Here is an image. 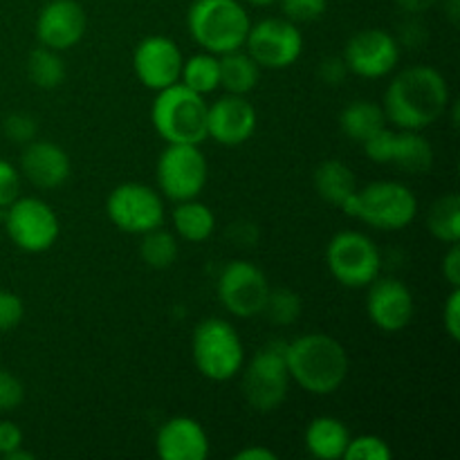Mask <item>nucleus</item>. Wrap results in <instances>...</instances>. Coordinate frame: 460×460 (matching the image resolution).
I'll return each mask as SVG.
<instances>
[{
  "label": "nucleus",
  "mask_w": 460,
  "mask_h": 460,
  "mask_svg": "<svg viewBox=\"0 0 460 460\" xmlns=\"http://www.w3.org/2000/svg\"><path fill=\"white\" fill-rule=\"evenodd\" d=\"M452 103L447 79L431 66H411L391 79L385 115L402 130H422L447 115Z\"/></svg>",
  "instance_id": "nucleus-1"
},
{
  "label": "nucleus",
  "mask_w": 460,
  "mask_h": 460,
  "mask_svg": "<svg viewBox=\"0 0 460 460\" xmlns=\"http://www.w3.org/2000/svg\"><path fill=\"white\" fill-rule=\"evenodd\" d=\"M292 382L305 394L331 395L349 376V353L326 332H305L283 346Z\"/></svg>",
  "instance_id": "nucleus-2"
},
{
  "label": "nucleus",
  "mask_w": 460,
  "mask_h": 460,
  "mask_svg": "<svg viewBox=\"0 0 460 460\" xmlns=\"http://www.w3.org/2000/svg\"><path fill=\"white\" fill-rule=\"evenodd\" d=\"M252 21L241 0H193L187 30L205 52L227 54L245 48Z\"/></svg>",
  "instance_id": "nucleus-3"
},
{
  "label": "nucleus",
  "mask_w": 460,
  "mask_h": 460,
  "mask_svg": "<svg viewBox=\"0 0 460 460\" xmlns=\"http://www.w3.org/2000/svg\"><path fill=\"white\" fill-rule=\"evenodd\" d=\"M346 216L362 220L376 229L398 232L409 227L418 216V198L411 189L394 180H380L368 187L358 189L341 205Z\"/></svg>",
  "instance_id": "nucleus-4"
},
{
  "label": "nucleus",
  "mask_w": 460,
  "mask_h": 460,
  "mask_svg": "<svg viewBox=\"0 0 460 460\" xmlns=\"http://www.w3.org/2000/svg\"><path fill=\"white\" fill-rule=\"evenodd\" d=\"M207 102L184 84L160 90L151 119L166 144H202L207 139Z\"/></svg>",
  "instance_id": "nucleus-5"
},
{
  "label": "nucleus",
  "mask_w": 460,
  "mask_h": 460,
  "mask_svg": "<svg viewBox=\"0 0 460 460\" xmlns=\"http://www.w3.org/2000/svg\"><path fill=\"white\" fill-rule=\"evenodd\" d=\"M191 355L196 368L211 382H227L241 373L245 364V346L229 322L209 317L200 322L191 337Z\"/></svg>",
  "instance_id": "nucleus-6"
},
{
  "label": "nucleus",
  "mask_w": 460,
  "mask_h": 460,
  "mask_svg": "<svg viewBox=\"0 0 460 460\" xmlns=\"http://www.w3.org/2000/svg\"><path fill=\"white\" fill-rule=\"evenodd\" d=\"M245 367V364H243ZM243 371V395L254 411H277L290 391V371L281 344H270L250 359Z\"/></svg>",
  "instance_id": "nucleus-7"
},
{
  "label": "nucleus",
  "mask_w": 460,
  "mask_h": 460,
  "mask_svg": "<svg viewBox=\"0 0 460 460\" xmlns=\"http://www.w3.org/2000/svg\"><path fill=\"white\" fill-rule=\"evenodd\" d=\"M326 265L341 286L368 288L380 277L382 256L367 234L340 232L328 243Z\"/></svg>",
  "instance_id": "nucleus-8"
},
{
  "label": "nucleus",
  "mask_w": 460,
  "mask_h": 460,
  "mask_svg": "<svg viewBox=\"0 0 460 460\" xmlns=\"http://www.w3.org/2000/svg\"><path fill=\"white\" fill-rule=\"evenodd\" d=\"M207 178L209 166L200 144H166L157 160V184L169 200H193L205 191Z\"/></svg>",
  "instance_id": "nucleus-9"
},
{
  "label": "nucleus",
  "mask_w": 460,
  "mask_h": 460,
  "mask_svg": "<svg viewBox=\"0 0 460 460\" xmlns=\"http://www.w3.org/2000/svg\"><path fill=\"white\" fill-rule=\"evenodd\" d=\"M4 232L27 254L48 252L61 234L58 216L40 198H21L4 207Z\"/></svg>",
  "instance_id": "nucleus-10"
},
{
  "label": "nucleus",
  "mask_w": 460,
  "mask_h": 460,
  "mask_svg": "<svg viewBox=\"0 0 460 460\" xmlns=\"http://www.w3.org/2000/svg\"><path fill=\"white\" fill-rule=\"evenodd\" d=\"M106 214L119 232L142 234L162 227L164 223V202L160 193L148 184L124 182L111 191L106 200Z\"/></svg>",
  "instance_id": "nucleus-11"
},
{
  "label": "nucleus",
  "mask_w": 460,
  "mask_h": 460,
  "mask_svg": "<svg viewBox=\"0 0 460 460\" xmlns=\"http://www.w3.org/2000/svg\"><path fill=\"white\" fill-rule=\"evenodd\" d=\"M247 54L265 70L290 67L304 52V36L296 22L286 16L263 18L254 22L245 39Z\"/></svg>",
  "instance_id": "nucleus-12"
},
{
  "label": "nucleus",
  "mask_w": 460,
  "mask_h": 460,
  "mask_svg": "<svg viewBox=\"0 0 460 460\" xmlns=\"http://www.w3.org/2000/svg\"><path fill=\"white\" fill-rule=\"evenodd\" d=\"M218 299L234 317L252 319L265 310L270 296V281L261 268L250 261H232L218 277Z\"/></svg>",
  "instance_id": "nucleus-13"
},
{
  "label": "nucleus",
  "mask_w": 460,
  "mask_h": 460,
  "mask_svg": "<svg viewBox=\"0 0 460 460\" xmlns=\"http://www.w3.org/2000/svg\"><path fill=\"white\" fill-rule=\"evenodd\" d=\"M341 58L353 75L362 79H382L398 66L400 43L386 30L368 27L350 36Z\"/></svg>",
  "instance_id": "nucleus-14"
},
{
  "label": "nucleus",
  "mask_w": 460,
  "mask_h": 460,
  "mask_svg": "<svg viewBox=\"0 0 460 460\" xmlns=\"http://www.w3.org/2000/svg\"><path fill=\"white\" fill-rule=\"evenodd\" d=\"M182 52L169 36H146L139 40L133 54V67L137 79L148 90H164L178 84L182 72Z\"/></svg>",
  "instance_id": "nucleus-15"
},
{
  "label": "nucleus",
  "mask_w": 460,
  "mask_h": 460,
  "mask_svg": "<svg viewBox=\"0 0 460 460\" xmlns=\"http://www.w3.org/2000/svg\"><path fill=\"white\" fill-rule=\"evenodd\" d=\"M368 319L385 332H400L413 322L416 301L411 290L394 277H377L368 286Z\"/></svg>",
  "instance_id": "nucleus-16"
},
{
  "label": "nucleus",
  "mask_w": 460,
  "mask_h": 460,
  "mask_svg": "<svg viewBox=\"0 0 460 460\" xmlns=\"http://www.w3.org/2000/svg\"><path fill=\"white\" fill-rule=\"evenodd\" d=\"M88 30V18L76 0H49L40 7L36 18V39L45 48L57 52L79 43Z\"/></svg>",
  "instance_id": "nucleus-17"
},
{
  "label": "nucleus",
  "mask_w": 460,
  "mask_h": 460,
  "mask_svg": "<svg viewBox=\"0 0 460 460\" xmlns=\"http://www.w3.org/2000/svg\"><path fill=\"white\" fill-rule=\"evenodd\" d=\"M256 111L245 94H225L207 108V137L223 146H241L254 135Z\"/></svg>",
  "instance_id": "nucleus-18"
},
{
  "label": "nucleus",
  "mask_w": 460,
  "mask_h": 460,
  "mask_svg": "<svg viewBox=\"0 0 460 460\" xmlns=\"http://www.w3.org/2000/svg\"><path fill=\"white\" fill-rule=\"evenodd\" d=\"M70 155L48 139H31L21 153V173L36 189H57L70 178Z\"/></svg>",
  "instance_id": "nucleus-19"
},
{
  "label": "nucleus",
  "mask_w": 460,
  "mask_h": 460,
  "mask_svg": "<svg viewBox=\"0 0 460 460\" xmlns=\"http://www.w3.org/2000/svg\"><path fill=\"white\" fill-rule=\"evenodd\" d=\"M155 449L162 460H205L209 456V436L193 418L175 416L157 431Z\"/></svg>",
  "instance_id": "nucleus-20"
},
{
  "label": "nucleus",
  "mask_w": 460,
  "mask_h": 460,
  "mask_svg": "<svg viewBox=\"0 0 460 460\" xmlns=\"http://www.w3.org/2000/svg\"><path fill=\"white\" fill-rule=\"evenodd\" d=\"M350 431L341 420L332 416H319L305 429V449L313 458L337 460L344 458Z\"/></svg>",
  "instance_id": "nucleus-21"
},
{
  "label": "nucleus",
  "mask_w": 460,
  "mask_h": 460,
  "mask_svg": "<svg viewBox=\"0 0 460 460\" xmlns=\"http://www.w3.org/2000/svg\"><path fill=\"white\" fill-rule=\"evenodd\" d=\"M389 164H395L407 173H429L434 166V148H431L429 139L422 137L420 130L394 133Z\"/></svg>",
  "instance_id": "nucleus-22"
},
{
  "label": "nucleus",
  "mask_w": 460,
  "mask_h": 460,
  "mask_svg": "<svg viewBox=\"0 0 460 460\" xmlns=\"http://www.w3.org/2000/svg\"><path fill=\"white\" fill-rule=\"evenodd\" d=\"M314 189L319 196L331 205L341 207L355 191H358V180L349 164L341 160H326L314 169L313 175Z\"/></svg>",
  "instance_id": "nucleus-23"
},
{
  "label": "nucleus",
  "mask_w": 460,
  "mask_h": 460,
  "mask_svg": "<svg viewBox=\"0 0 460 460\" xmlns=\"http://www.w3.org/2000/svg\"><path fill=\"white\" fill-rule=\"evenodd\" d=\"M386 126L385 108L368 99H358L349 103L340 115V128L350 142L364 144L371 135L382 130Z\"/></svg>",
  "instance_id": "nucleus-24"
},
{
  "label": "nucleus",
  "mask_w": 460,
  "mask_h": 460,
  "mask_svg": "<svg viewBox=\"0 0 460 460\" xmlns=\"http://www.w3.org/2000/svg\"><path fill=\"white\" fill-rule=\"evenodd\" d=\"M220 88L229 94H250L261 79V66L247 52L220 54Z\"/></svg>",
  "instance_id": "nucleus-25"
},
{
  "label": "nucleus",
  "mask_w": 460,
  "mask_h": 460,
  "mask_svg": "<svg viewBox=\"0 0 460 460\" xmlns=\"http://www.w3.org/2000/svg\"><path fill=\"white\" fill-rule=\"evenodd\" d=\"M173 229L180 238L189 243H202L214 234L216 216L207 205L193 200L178 202L173 209Z\"/></svg>",
  "instance_id": "nucleus-26"
},
{
  "label": "nucleus",
  "mask_w": 460,
  "mask_h": 460,
  "mask_svg": "<svg viewBox=\"0 0 460 460\" xmlns=\"http://www.w3.org/2000/svg\"><path fill=\"white\" fill-rule=\"evenodd\" d=\"M180 84H184L189 90L202 94V97L220 88V61L216 58V54H193L191 58L182 61Z\"/></svg>",
  "instance_id": "nucleus-27"
},
{
  "label": "nucleus",
  "mask_w": 460,
  "mask_h": 460,
  "mask_svg": "<svg viewBox=\"0 0 460 460\" xmlns=\"http://www.w3.org/2000/svg\"><path fill=\"white\" fill-rule=\"evenodd\" d=\"M427 227L440 243L454 245L460 241V198L456 193H447L429 207Z\"/></svg>",
  "instance_id": "nucleus-28"
},
{
  "label": "nucleus",
  "mask_w": 460,
  "mask_h": 460,
  "mask_svg": "<svg viewBox=\"0 0 460 460\" xmlns=\"http://www.w3.org/2000/svg\"><path fill=\"white\" fill-rule=\"evenodd\" d=\"M27 75L36 88L54 90L66 79V63L57 49L40 45L27 58Z\"/></svg>",
  "instance_id": "nucleus-29"
},
{
  "label": "nucleus",
  "mask_w": 460,
  "mask_h": 460,
  "mask_svg": "<svg viewBox=\"0 0 460 460\" xmlns=\"http://www.w3.org/2000/svg\"><path fill=\"white\" fill-rule=\"evenodd\" d=\"M178 238L166 229L155 227L151 232L142 234V243H139V256L144 263L153 270H166L175 263L178 259Z\"/></svg>",
  "instance_id": "nucleus-30"
},
{
  "label": "nucleus",
  "mask_w": 460,
  "mask_h": 460,
  "mask_svg": "<svg viewBox=\"0 0 460 460\" xmlns=\"http://www.w3.org/2000/svg\"><path fill=\"white\" fill-rule=\"evenodd\" d=\"M263 313H268L270 322L277 323V326H290L301 314V296L295 290H288V288L270 290Z\"/></svg>",
  "instance_id": "nucleus-31"
},
{
  "label": "nucleus",
  "mask_w": 460,
  "mask_h": 460,
  "mask_svg": "<svg viewBox=\"0 0 460 460\" xmlns=\"http://www.w3.org/2000/svg\"><path fill=\"white\" fill-rule=\"evenodd\" d=\"M394 452H391L389 443L380 436L362 434V436H350L349 447L344 452V460H391Z\"/></svg>",
  "instance_id": "nucleus-32"
},
{
  "label": "nucleus",
  "mask_w": 460,
  "mask_h": 460,
  "mask_svg": "<svg viewBox=\"0 0 460 460\" xmlns=\"http://www.w3.org/2000/svg\"><path fill=\"white\" fill-rule=\"evenodd\" d=\"M281 12L292 22H314L326 13L328 0H279Z\"/></svg>",
  "instance_id": "nucleus-33"
},
{
  "label": "nucleus",
  "mask_w": 460,
  "mask_h": 460,
  "mask_svg": "<svg viewBox=\"0 0 460 460\" xmlns=\"http://www.w3.org/2000/svg\"><path fill=\"white\" fill-rule=\"evenodd\" d=\"M3 128L12 142L22 144V146L36 139V133H39V124L30 112H12V115L4 117Z\"/></svg>",
  "instance_id": "nucleus-34"
},
{
  "label": "nucleus",
  "mask_w": 460,
  "mask_h": 460,
  "mask_svg": "<svg viewBox=\"0 0 460 460\" xmlns=\"http://www.w3.org/2000/svg\"><path fill=\"white\" fill-rule=\"evenodd\" d=\"M22 400H25L22 382L9 371L0 368V413L13 411V409L21 407Z\"/></svg>",
  "instance_id": "nucleus-35"
},
{
  "label": "nucleus",
  "mask_w": 460,
  "mask_h": 460,
  "mask_svg": "<svg viewBox=\"0 0 460 460\" xmlns=\"http://www.w3.org/2000/svg\"><path fill=\"white\" fill-rule=\"evenodd\" d=\"M25 317V304L16 292L0 290V332L12 331Z\"/></svg>",
  "instance_id": "nucleus-36"
},
{
  "label": "nucleus",
  "mask_w": 460,
  "mask_h": 460,
  "mask_svg": "<svg viewBox=\"0 0 460 460\" xmlns=\"http://www.w3.org/2000/svg\"><path fill=\"white\" fill-rule=\"evenodd\" d=\"M18 196H21V173L16 166L0 157V209L12 205Z\"/></svg>",
  "instance_id": "nucleus-37"
},
{
  "label": "nucleus",
  "mask_w": 460,
  "mask_h": 460,
  "mask_svg": "<svg viewBox=\"0 0 460 460\" xmlns=\"http://www.w3.org/2000/svg\"><path fill=\"white\" fill-rule=\"evenodd\" d=\"M443 326L454 341L460 340V288H452L443 305Z\"/></svg>",
  "instance_id": "nucleus-38"
},
{
  "label": "nucleus",
  "mask_w": 460,
  "mask_h": 460,
  "mask_svg": "<svg viewBox=\"0 0 460 460\" xmlns=\"http://www.w3.org/2000/svg\"><path fill=\"white\" fill-rule=\"evenodd\" d=\"M22 447V429L16 422H0V456H7L13 449Z\"/></svg>",
  "instance_id": "nucleus-39"
},
{
  "label": "nucleus",
  "mask_w": 460,
  "mask_h": 460,
  "mask_svg": "<svg viewBox=\"0 0 460 460\" xmlns=\"http://www.w3.org/2000/svg\"><path fill=\"white\" fill-rule=\"evenodd\" d=\"M346 75H349V67H346L344 58H323L322 67H319V76L328 85H340L346 79Z\"/></svg>",
  "instance_id": "nucleus-40"
},
{
  "label": "nucleus",
  "mask_w": 460,
  "mask_h": 460,
  "mask_svg": "<svg viewBox=\"0 0 460 460\" xmlns=\"http://www.w3.org/2000/svg\"><path fill=\"white\" fill-rule=\"evenodd\" d=\"M443 277L452 288H460V247L458 243L449 245V252L443 256Z\"/></svg>",
  "instance_id": "nucleus-41"
},
{
  "label": "nucleus",
  "mask_w": 460,
  "mask_h": 460,
  "mask_svg": "<svg viewBox=\"0 0 460 460\" xmlns=\"http://www.w3.org/2000/svg\"><path fill=\"white\" fill-rule=\"evenodd\" d=\"M395 4H398L404 13L418 16V13H425L429 12V9H434L436 4H440V0H395Z\"/></svg>",
  "instance_id": "nucleus-42"
},
{
  "label": "nucleus",
  "mask_w": 460,
  "mask_h": 460,
  "mask_svg": "<svg viewBox=\"0 0 460 460\" xmlns=\"http://www.w3.org/2000/svg\"><path fill=\"white\" fill-rule=\"evenodd\" d=\"M234 460H277V454L268 447H261V445H252V447L236 452Z\"/></svg>",
  "instance_id": "nucleus-43"
},
{
  "label": "nucleus",
  "mask_w": 460,
  "mask_h": 460,
  "mask_svg": "<svg viewBox=\"0 0 460 460\" xmlns=\"http://www.w3.org/2000/svg\"><path fill=\"white\" fill-rule=\"evenodd\" d=\"M440 3H443L445 16L449 18V22H452V25H458V21H460V0H440Z\"/></svg>",
  "instance_id": "nucleus-44"
},
{
  "label": "nucleus",
  "mask_w": 460,
  "mask_h": 460,
  "mask_svg": "<svg viewBox=\"0 0 460 460\" xmlns=\"http://www.w3.org/2000/svg\"><path fill=\"white\" fill-rule=\"evenodd\" d=\"M4 460H34V454L25 452V449H22V447H18V449H13L12 454H7V456H4Z\"/></svg>",
  "instance_id": "nucleus-45"
},
{
  "label": "nucleus",
  "mask_w": 460,
  "mask_h": 460,
  "mask_svg": "<svg viewBox=\"0 0 460 460\" xmlns=\"http://www.w3.org/2000/svg\"><path fill=\"white\" fill-rule=\"evenodd\" d=\"M247 4H254V7H268V4L277 3V0H245Z\"/></svg>",
  "instance_id": "nucleus-46"
}]
</instances>
